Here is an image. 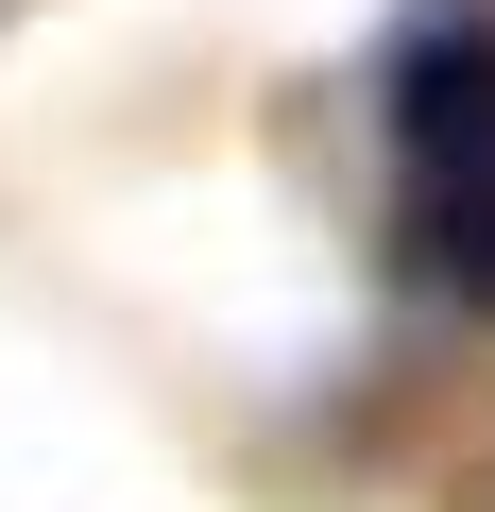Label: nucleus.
I'll return each instance as SVG.
<instances>
[{
    "label": "nucleus",
    "mask_w": 495,
    "mask_h": 512,
    "mask_svg": "<svg viewBox=\"0 0 495 512\" xmlns=\"http://www.w3.org/2000/svg\"><path fill=\"white\" fill-rule=\"evenodd\" d=\"M393 137H410V171H495V18L410 35V69H393Z\"/></svg>",
    "instance_id": "1"
},
{
    "label": "nucleus",
    "mask_w": 495,
    "mask_h": 512,
    "mask_svg": "<svg viewBox=\"0 0 495 512\" xmlns=\"http://www.w3.org/2000/svg\"><path fill=\"white\" fill-rule=\"evenodd\" d=\"M427 274H461L495 308V171H427Z\"/></svg>",
    "instance_id": "2"
}]
</instances>
